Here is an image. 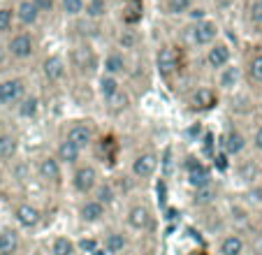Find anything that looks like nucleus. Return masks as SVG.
Instances as JSON below:
<instances>
[{
  "label": "nucleus",
  "mask_w": 262,
  "mask_h": 255,
  "mask_svg": "<svg viewBox=\"0 0 262 255\" xmlns=\"http://www.w3.org/2000/svg\"><path fill=\"white\" fill-rule=\"evenodd\" d=\"M65 60H68V68L72 70L77 77H84V79L95 77V72H98V68H100L98 51L93 49V45H91L89 39H77V42H72Z\"/></svg>",
  "instance_id": "f257e3e1"
},
{
  "label": "nucleus",
  "mask_w": 262,
  "mask_h": 255,
  "mask_svg": "<svg viewBox=\"0 0 262 255\" xmlns=\"http://www.w3.org/2000/svg\"><path fill=\"white\" fill-rule=\"evenodd\" d=\"M3 45H5L7 60H14V63H28L37 56V37L33 30L14 28Z\"/></svg>",
  "instance_id": "f03ea898"
},
{
  "label": "nucleus",
  "mask_w": 262,
  "mask_h": 255,
  "mask_svg": "<svg viewBox=\"0 0 262 255\" xmlns=\"http://www.w3.org/2000/svg\"><path fill=\"white\" fill-rule=\"evenodd\" d=\"M186 30H188V35H186L188 45L200 51H204L216 39H221V26H218V21L209 19V16H204L200 21H190V26Z\"/></svg>",
  "instance_id": "7ed1b4c3"
},
{
  "label": "nucleus",
  "mask_w": 262,
  "mask_h": 255,
  "mask_svg": "<svg viewBox=\"0 0 262 255\" xmlns=\"http://www.w3.org/2000/svg\"><path fill=\"white\" fill-rule=\"evenodd\" d=\"M102 174H100L98 165L93 162H84L81 160L77 167H72V174H70V188L72 193L81 197H91V193L95 190V186L100 183Z\"/></svg>",
  "instance_id": "20e7f679"
},
{
  "label": "nucleus",
  "mask_w": 262,
  "mask_h": 255,
  "mask_svg": "<svg viewBox=\"0 0 262 255\" xmlns=\"http://www.w3.org/2000/svg\"><path fill=\"white\" fill-rule=\"evenodd\" d=\"M156 70L163 79H172L181 72V65H183V51L181 47L172 45V42H163V45L156 49Z\"/></svg>",
  "instance_id": "39448f33"
},
{
  "label": "nucleus",
  "mask_w": 262,
  "mask_h": 255,
  "mask_svg": "<svg viewBox=\"0 0 262 255\" xmlns=\"http://www.w3.org/2000/svg\"><path fill=\"white\" fill-rule=\"evenodd\" d=\"M63 169L65 167L60 165L58 160L54 158V153H45V156L35 158L33 162V174L40 183H45L47 188H60L63 186Z\"/></svg>",
  "instance_id": "423d86ee"
},
{
  "label": "nucleus",
  "mask_w": 262,
  "mask_h": 255,
  "mask_svg": "<svg viewBox=\"0 0 262 255\" xmlns=\"http://www.w3.org/2000/svg\"><path fill=\"white\" fill-rule=\"evenodd\" d=\"M123 225L128 232H137V235H144V232L154 230V225H156L154 209L148 204H144V202H133V204H128V209H125Z\"/></svg>",
  "instance_id": "0eeeda50"
},
{
  "label": "nucleus",
  "mask_w": 262,
  "mask_h": 255,
  "mask_svg": "<svg viewBox=\"0 0 262 255\" xmlns=\"http://www.w3.org/2000/svg\"><path fill=\"white\" fill-rule=\"evenodd\" d=\"M30 91L28 79L21 74H12V77H3L0 79V107L5 109H14L21 102L26 93Z\"/></svg>",
  "instance_id": "6e6552de"
},
{
  "label": "nucleus",
  "mask_w": 262,
  "mask_h": 255,
  "mask_svg": "<svg viewBox=\"0 0 262 255\" xmlns=\"http://www.w3.org/2000/svg\"><path fill=\"white\" fill-rule=\"evenodd\" d=\"M202 63L209 72H221L223 68H228L232 63V47H230L228 39H216L211 47H207L202 54Z\"/></svg>",
  "instance_id": "1a4fd4ad"
},
{
  "label": "nucleus",
  "mask_w": 262,
  "mask_h": 255,
  "mask_svg": "<svg viewBox=\"0 0 262 255\" xmlns=\"http://www.w3.org/2000/svg\"><path fill=\"white\" fill-rule=\"evenodd\" d=\"M12 216H14V223L19 230H35L45 221V211L37 204H33V202L21 200L12 206Z\"/></svg>",
  "instance_id": "9d476101"
},
{
  "label": "nucleus",
  "mask_w": 262,
  "mask_h": 255,
  "mask_svg": "<svg viewBox=\"0 0 262 255\" xmlns=\"http://www.w3.org/2000/svg\"><path fill=\"white\" fill-rule=\"evenodd\" d=\"M63 137L68 139V142H72L77 148H81V151H89V148H93L95 139H98V133H95V128L91 121H72L65 128Z\"/></svg>",
  "instance_id": "9b49d317"
},
{
  "label": "nucleus",
  "mask_w": 262,
  "mask_h": 255,
  "mask_svg": "<svg viewBox=\"0 0 262 255\" xmlns=\"http://www.w3.org/2000/svg\"><path fill=\"white\" fill-rule=\"evenodd\" d=\"M158 153L154 148H146V151H139L137 156L130 160V177H135L137 181H148L154 179L158 172Z\"/></svg>",
  "instance_id": "f8f14e48"
},
{
  "label": "nucleus",
  "mask_w": 262,
  "mask_h": 255,
  "mask_svg": "<svg viewBox=\"0 0 262 255\" xmlns=\"http://www.w3.org/2000/svg\"><path fill=\"white\" fill-rule=\"evenodd\" d=\"M40 72H42V77H45L47 83H51V86H58V83H63L65 79H68L70 68H68V60H65V56L47 54L45 58H42V63H40Z\"/></svg>",
  "instance_id": "ddd939ff"
},
{
  "label": "nucleus",
  "mask_w": 262,
  "mask_h": 255,
  "mask_svg": "<svg viewBox=\"0 0 262 255\" xmlns=\"http://www.w3.org/2000/svg\"><path fill=\"white\" fill-rule=\"evenodd\" d=\"M216 104H218V91L213 86H195L188 93V98H186V107L195 114L211 112Z\"/></svg>",
  "instance_id": "4468645a"
},
{
  "label": "nucleus",
  "mask_w": 262,
  "mask_h": 255,
  "mask_svg": "<svg viewBox=\"0 0 262 255\" xmlns=\"http://www.w3.org/2000/svg\"><path fill=\"white\" fill-rule=\"evenodd\" d=\"M100 70H102V74H109V77H116V79H123L125 74L130 72L128 54H125V51H121L119 47H112V49L102 56Z\"/></svg>",
  "instance_id": "2eb2a0df"
},
{
  "label": "nucleus",
  "mask_w": 262,
  "mask_h": 255,
  "mask_svg": "<svg viewBox=\"0 0 262 255\" xmlns=\"http://www.w3.org/2000/svg\"><path fill=\"white\" fill-rule=\"evenodd\" d=\"M107 206H102L98 200L93 197H81L79 206H77V218H79L84 225H98L107 218Z\"/></svg>",
  "instance_id": "dca6fc26"
},
{
  "label": "nucleus",
  "mask_w": 262,
  "mask_h": 255,
  "mask_svg": "<svg viewBox=\"0 0 262 255\" xmlns=\"http://www.w3.org/2000/svg\"><path fill=\"white\" fill-rule=\"evenodd\" d=\"M186 181H188V186L193 190H202V188L211 186V172H209V167L202 160L188 158L186 160Z\"/></svg>",
  "instance_id": "f3484780"
},
{
  "label": "nucleus",
  "mask_w": 262,
  "mask_h": 255,
  "mask_svg": "<svg viewBox=\"0 0 262 255\" xmlns=\"http://www.w3.org/2000/svg\"><path fill=\"white\" fill-rule=\"evenodd\" d=\"M218 255H248V241L242 232H225L216 241Z\"/></svg>",
  "instance_id": "a211bd4d"
},
{
  "label": "nucleus",
  "mask_w": 262,
  "mask_h": 255,
  "mask_svg": "<svg viewBox=\"0 0 262 255\" xmlns=\"http://www.w3.org/2000/svg\"><path fill=\"white\" fill-rule=\"evenodd\" d=\"M246 148H248L246 133H242L239 128H228V133L223 135L221 139V151L228 158H237V156H244Z\"/></svg>",
  "instance_id": "6ab92c4d"
},
{
  "label": "nucleus",
  "mask_w": 262,
  "mask_h": 255,
  "mask_svg": "<svg viewBox=\"0 0 262 255\" xmlns=\"http://www.w3.org/2000/svg\"><path fill=\"white\" fill-rule=\"evenodd\" d=\"M100 248L107 255H123L130 248V235L128 230H107L100 239Z\"/></svg>",
  "instance_id": "aec40b11"
},
{
  "label": "nucleus",
  "mask_w": 262,
  "mask_h": 255,
  "mask_svg": "<svg viewBox=\"0 0 262 255\" xmlns=\"http://www.w3.org/2000/svg\"><path fill=\"white\" fill-rule=\"evenodd\" d=\"M14 21L19 28L33 30L35 26L42 21V16H40V12H37V7L33 5V0H16L14 3Z\"/></svg>",
  "instance_id": "412c9836"
},
{
  "label": "nucleus",
  "mask_w": 262,
  "mask_h": 255,
  "mask_svg": "<svg viewBox=\"0 0 262 255\" xmlns=\"http://www.w3.org/2000/svg\"><path fill=\"white\" fill-rule=\"evenodd\" d=\"M54 158L60 162L63 167H77L81 160H84V151L77 148L72 142H68L65 137H60L54 146Z\"/></svg>",
  "instance_id": "4be33fe9"
},
{
  "label": "nucleus",
  "mask_w": 262,
  "mask_h": 255,
  "mask_svg": "<svg viewBox=\"0 0 262 255\" xmlns=\"http://www.w3.org/2000/svg\"><path fill=\"white\" fill-rule=\"evenodd\" d=\"M242 72H244V79L248 81V86L262 91V47L248 56V60H246Z\"/></svg>",
  "instance_id": "5701e85b"
},
{
  "label": "nucleus",
  "mask_w": 262,
  "mask_h": 255,
  "mask_svg": "<svg viewBox=\"0 0 262 255\" xmlns=\"http://www.w3.org/2000/svg\"><path fill=\"white\" fill-rule=\"evenodd\" d=\"M21 230L14 225H0V255H19Z\"/></svg>",
  "instance_id": "b1692460"
},
{
  "label": "nucleus",
  "mask_w": 262,
  "mask_h": 255,
  "mask_svg": "<svg viewBox=\"0 0 262 255\" xmlns=\"http://www.w3.org/2000/svg\"><path fill=\"white\" fill-rule=\"evenodd\" d=\"M19 158V137L12 130H0V162L12 165Z\"/></svg>",
  "instance_id": "393cba45"
},
{
  "label": "nucleus",
  "mask_w": 262,
  "mask_h": 255,
  "mask_svg": "<svg viewBox=\"0 0 262 255\" xmlns=\"http://www.w3.org/2000/svg\"><path fill=\"white\" fill-rule=\"evenodd\" d=\"M91 197L98 200L102 206L112 209V206L116 204V200H119V190H116L114 181H109V179H100V183L95 186V190L91 193Z\"/></svg>",
  "instance_id": "a878e982"
},
{
  "label": "nucleus",
  "mask_w": 262,
  "mask_h": 255,
  "mask_svg": "<svg viewBox=\"0 0 262 255\" xmlns=\"http://www.w3.org/2000/svg\"><path fill=\"white\" fill-rule=\"evenodd\" d=\"M216 79H218V89H223V91H234L239 83H242L244 72H242V68H237V65L230 63L228 68H223L221 72H216Z\"/></svg>",
  "instance_id": "bb28decb"
},
{
  "label": "nucleus",
  "mask_w": 262,
  "mask_h": 255,
  "mask_svg": "<svg viewBox=\"0 0 262 255\" xmlns=\"http://www.w3.org/2000/svg\"><path fill=\"white\" fill-rule=\"evenodd\" d=\"M198 0H160V10L165 16L177 19V16H186L195 7Z\"/></svg>",
  "instance_id": "cd10ccee"
},
{
  "label": "nucleus",
  "mask_w": 262,
  "mask_h": 255,
  "mask_svg": "<svg viewBox=\"0 0 262 255\" xmlns=\"http://www.w3.org/2000/svg\"><path fill=\"white\" fill-rule=\"evenodd\" d=\"M40 95H35L33 91H28V93L21 98V102L14 107L16 116L19 118H35L37 114H40Z\"/></svg>",
  "instance_id": "c85d7f7f"
},
{
  "label": "nucleus",
  "mask_w": 262,
  "mask_h": 255,
  "mask_svg": "<svg viewBox=\"0 0 262 255\" xmlns=\"http://www.w3.org/2000/svg\"><path fill=\"white\" fill-rule=\"evenodd\" d=\"M139 45H142V35H139L137 28H130V26H125L119 33V37H116V47H119L121 51H125V54L139 49Z\"/></svg>",
  "instance_id": "c756f323"
},
{
  "label": "nucleus",
  "mask_w": 262,
  "mask_h": 255,
  "mask_svg": "<svg viewBox=\"0 0 262 255\" xmlns=\"http://www.w3.org/2000/svg\"><path fill=\"white\" fill-rule=\"evenodd\" d=\"M121 89H123V86H121V79L109 77V74H100L98 77V93H100V98H102V102L112 100Z\"/></svg>",
  "instance_id": "7c9ffc66"
},
{
  "label": "nucleus",
  "mask_w": 262,
  "mask_h": 255,
  "mask_svg": "<svg viewBox=\"0 0 262 255\" xmlns=\"http://www.w3.org/2000/svg\"><path fill=\"white\" fill-rule=\"evenodd\" d=\"M130 104H133V100H130V93L125 89H121L119 93L114 95V98L104 102V107H107V114H112V116H121V114H125L130 109Z\"/></svg>",
  "instance_id": "2f4dec72"
},
{
  "label": "nucleus",
  "mask_w": 262,
  "mask_h": 255,
  "mask_svg": "<svg viewBox=\"0 0 262 255\" xmlns=\"http://www.w3.org/2000/svg\"><path fill=\"white\" fill-rule=\"evenodd\" d=\"M49 253L51 255H77V244H74L72 237L58 235V237H54V239H51Z\"/></svg>",
  "instance_id": "473e14b6"
},
{
  "label": "nucleus",
  "mask_w": 262,
  "mask_h": 255,
  "mask_svg": "<svg viewBox=\"0 0 262 255\" xmlns=\"http://www.w3.org/2000/svg\"><path fill=\"white\" fill-rule=\"evenodd\" d=\"M109 12V0H86L84 5V16L89 21H100L104 19Z\"/></svg>",
  "instance_id": "72a5a7b5"
},
{
  "label": "nucleus",
  "mask_w": 262,
  "mask_h": 255,
  "mask_svg": "<svg viewBox=\"0 0 262 255\" xmlns=\"http://www.w3.org/2000/svg\"><path fill=\"white\" fill-rule=\"evenodd\" d=\"M142 0H125V12H123V24L130 28H137V24L142 21Z\"/></svg>",
  "instance_id": "f704fd0d"
},
{
  "label": "nucleus",
  "mask_w": 262,
  "mask_h": 255,
  "mask_svg": "<svg viewBox=\"0 0 262 255\" xmlns=\"http://www.w3.org/2000/svg\"><path fill=\"white\" fill-rule=\"evenodd\" d=\"M14 28H16L14 7H12V5H0V39L7 37V35H10Z\"/></svg>",
  "instance_id": "c9c22d12"
},
{
  "label": "nucleus",
  "mask_w": 262,
  "mask_h": 255,
  "mask_svg": "<svg viewBox=\"0 0 262 255\" xmlns=\"http://www.w3.org/2000/svg\"><path fill=\"white\" fill-rule=\"evenodd\" d=\"M260 169H262V167L257 165L253 158L242 160V162H239V179H242V181H246V183H253V181H257V179H260Z\"/></svg>",
  "instance_id": "e433bc0d"
},
{
  "label": "nucleus",
  "mask_w": 262,
  "mask_h": 255,
  "mask_svg": "<svg viewBox=\"0 0 262 255\" xmlns=\"http://www.w3.org/2000/svg\"><path fill=\"white\" fill-rule=\"evenodd\" d=\"M84 5H86V0H58L60 12L68 19H81L84 16Z\"/></svg>",
  "instance_id": "4c0bfd02"
},
{
  "label": "nucleus",
  "mask_w": 262,
  "mask_h": 255,
  "mask_svg": "<svg viewBox=\"0 0 262 255\" xmlns=\"http://www.w3.org/2000/svg\"><path fill=\"white\" fill-rule=\"evenodd\" d=\"M246 19L253 28H262V0H251L248 3Z\"/></svg>",
  "instance_id": "58836bf2"
},
{
  "label": "nucleus",
  "mask_w": 262,
  "mask_h": 255,
  "mask_svg": "<svg viewBox=\"0 0 262 255\" xmlns=\"http://www.w3.org/2000/svg\"><path fill=\"white\" fill-rule=\"evenodd\" d=\"M33 5L37 7L40 16H51L58 10V0H33Z\"/></svg>",
  "instance_id": "ea45409f"
},
{
  "label": "nucleus",
  "mask_w": 262,
  "mask_h": 255,
  "mask_svg": "<svg viewBox=\"0 0 262 255\" xmlns=\"http://www.w3.org/2000/svg\"><path fill=\"white\" fill-rule=\"evenodd\" d=\"M195 193H198V200H195V204L198 206H209L213 200H216V193H213L211 186L202 188V190H195Z\"/></svg>",
  "instance_id": "a19ab883"
},
{
  "label": "nucleus",
  "mask_w": 262,
  "mask_h": 255,
  "mask_svg": "<svg viewBox=\"0 0 262 255\" xmlns=\"http://www.w3.org/2000/svg\"><path fill=\"white\" fill-rule=\"evenodd\" d=\"M248 146H251L255 153H262V123H257L253 135L248 137Z\"/></svg>",
  "instance_id": "79ce46f5"
},
{
  "label": "nucleus",
  "mask_w": 262,
  "mask_h": 255,
  "mask_svg": "<svg viewBox=\"0 0 262 255\" xmlns=\"http://www.w3.org/2000/svg\"><path fill=\"white\" fill-rule=\"evenodd\" d=\"M12 167H14V174H16V181H26V179L30 177V172H33V169H30L28 165H26V162H21L19 158H16L14 162H12Z\"/></svg>",
  "instance_id": "37998d69"
},
{
  "label": "nucleus",
  "mask_w": 262,
  "mask_h": 255,
  "mask_svg": "<svg viewBox=\"0 0 262 255\" xmlns=\"http://www.w3.org/2000/svg\"><path fill=\"white\" fill-rule=\"evenodd\" d=\"M7 65V54H5V45L0 42V72H3V68Z\"/></svg>",
  "instance_id": "c03bdc74"
},
{
  "label": "nucleus",
  "mask_w": 262,
  "mask_h": 255,
  "mask_svg": "<svg viewBox=\"0 0 262 255\" xmlns=\"http://www.w3.org/2000/svg\"><path fill=\"white\" fill-rule=\"evenodd\" d=\"M186 255H209V250L207 248H193V250H188Z\"/></svg>",
  "instance_id": "a18cd8bd"
},
{
  "label": "nucleus",
  "mask_w": 262,
  "mask_h": 255,
  "mask_svg": "<svg viewBox=\"0 0 262 255\" xmlns=\"http://www.w3.org/2000/svg\"><path fill=\"white\" fill-rule=\"evenodd\" d=\"M237 0H216V5L218 7H230V5H234Z\"/></svg>",
  "instance_id": "49530a36"
},
{
  "label": "nucleus",
  "mask_w": 262,
  "mask_h": 255,
  "mask_svg": "<svg viewBox=\"0 0 262 255\" xmlns=\"http://www.w3.org/2000/svg\"><path fill=\"white\" fill-rule=\"evenodd\" d=\"M255 235H257V239L262 241V216H260V221H257V225H255Z\"/></svg>",
  "instance_id": "de8ad7c7"
},
{
  "label": "nucleus",
  "mask_w": 262,
  "mask_h": 255,
  "mask_svg": "<svg viewBox=\"0 0 262 255\" xmlns=\"http://www.w3.org/2000/svg\"><path fill=\"white\" fill-rule=\"evenodd\" d=\"M135 255H156L154 250H139V253H135Z\"/></svg>",
  "instance_id": "09e8293b"
},
{
  "label": "nucleus",
  "mask_w": 262,
  "mask_h": 255,
  "mask_svg": "<svg viewBox=\"0 0 262 255\" xmlns=\"http://www.w3.org/2000/svg\"><path fill=\"white\" fill-rule=\"evenodd\" d=\"M257 181H260V183H262V169H260V179H257Z\"/></svg>",
  "instance_id": "8fccbe9b"
},
{
  "label": "nucleus",
  "mask_w": 262,
  "mask_h": 255,
  "mask_svg": "<svg viewBox=\"0 0 262 255\" xmlns=\"http://www.w3.org/2000/svg\"><path fill=\"white\" fill-rule=\"evenodd\" d=\"M123 3H125V0H123Z\"/></svg>",
  "instance_id": "3c124183"
}]
</instances>
